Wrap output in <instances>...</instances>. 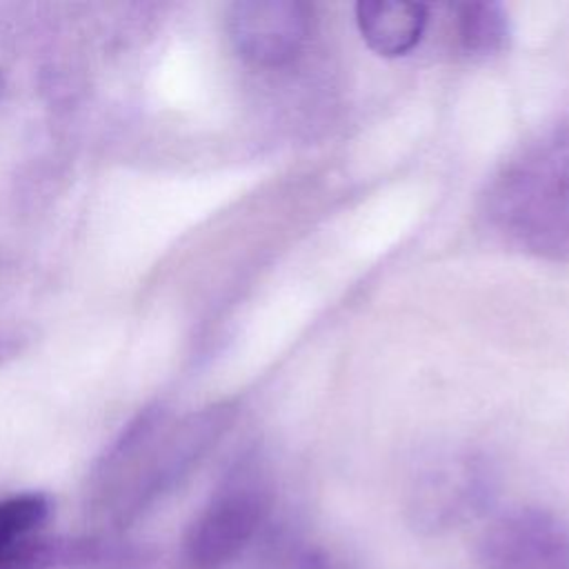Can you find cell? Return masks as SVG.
I'll use <instances>...</instances> for the list:
<instances>
[{
	"label": "cell",
	"mask_w": 569,
	"mask_h": 569,
	"mask_svg": "<svg viewBox=\"0 0 569 569\" xmlns=\"http://www.w3.org/2000/svg\"><path fill=\"white\" fill-rule=\"evenodd\" d=\"M485 211L513 247L569 260V124L538 133L500 167Z\"/></svg>",
	"instance_id": "1"
},
{
	"label": "cell",
	"mask_w": 569,
	"mask_h": 569,
	"mask_svg": "<svg viewBox=\"0 0 569 569\" xmlns=\"http://www.w3.org/2000/svg\"><path fill=\"white\" fill-rule=\"evenodd\" d=\"M273 507V487L256 456L238 460L184 536V553L200 569L233 562L258 538Z\"/></svg>",
	"instance_id": "2"
},
{
	"label": "cell",
	"mask_w": 569,
	"mask_h": 569,
	"mask_svg": "<svg viewBox=\"0 0 569 569\" xmlns=\"http://www.w3.org/2000/svg\"><path fill=\"white\" fill-rule=\"evenodd\" d=\"M493 496V471L471 449H445L418 462L409 487L413 522L445 531L480 516Z\"/></svg>",
	"instance_id": "3"
},
{
	"label": "cell",
	"mask_w": 569,
	"mask_h": 569,
	"mask_svg": "<svg viewBox=\"0 0 569 569\" xmlns=\"http://www.w3.org/2000/svg\"><path fill=\"white\" fill-rule=\"evenodd\" d=\"M311 11L300 0H242L227 11L236 53L260 69L289 64L307 44Z\"/></svg>",
	"instance_id": "4"
},
{
	"label": "cell",
	"mask_w": 569,
	"mask_h": 569,
	"mask_svg": "<svg viewBox=\"0 0 569 569\" xmlns=\"http://www.w3.org/2000/svg\"><path fill=\"white\" fill-rule=\"evenodd\" d=\"M482 569H569V531L549 511L516 507L485 529Z\"/></svg>",
	"instance_id": "5"
},
{
	"label": "cell",
	"mask_w": 569,
	"mask_h": 569,
	"mask_svg": "<svg viewBox=\"0 0 569 569\" xmlns=\"http://www.w3.org/2000/svg\"><path fill=\"white\" fill-rule=\"evenodd\" d=\"M356 22L371 51L385 58L409 53L425 36L429 9L422 2L367 0L356 7Z\"/></svg>",
	"instance_id": "6"
},
{
	"label": "cell",
	"mask_w": 569,
	"mask_h": 569,
	"mask_svg": "<svg viewBox=\"0 0 569 569\" xmlns=\"http://www.w3.org/2000/svg\"><path fill=\"white\" fill-rule=\"evenodd\" d=\"M453 33L467 56H491L507 47L509 18L498 2H465L456 7Z\"/></svg>",
	"instance_id": "7"
},
{
	"label": "cell",
	"mask_w": 569,
	"mask_h": 569,
	"mask_svg": "<svg viewBox=\"0 0 569 569\" xmlns=\"http://www.w3.org/2000/svg\"><path fill=\"white\" fill-rule=\"evenodd\" d=\"M51 513L49 496L24 491L0 500V553L31 540Z\"/></svg>",
	"instance_id": "8"
},
{
	"label": "cell",
	"mask_w": 569,
	"mask_h": 569,
	"mask_svg": "<svg viewBox=\"0 0 569 569\" xmlns=\"http://www.w3.org/2000/svg\"><path fill=\"white\" fill-rule=\"evenodd\" d=\"M69 542L31 538L4 553H0V569H51L69 558Z\"/></svg>",
	"instance_id": "9"
},
{
	"label": "cell",
	"mask_w": 569,
	"mask_h": 569,
	"mask_svg": "<svg viewBox=\"0 0 569 569\" xmlns=\"http://www.w3.org/2000/svg\"><path fill=\"white\" fill-rule=\"evenodd\" d=\"M287 569H351V567L342 558H338L336 553L322 547H302L289 558Z\"/></svg>",
	"instance_id": "10"
},
{
	"label": "cell",
	"mask_w": 569,
	"mask_h": 569,
	"mask_svg": "<svg viewBox=\"0 0 569 569\" xmlns=\"http://www.w3.org/2000/svg\"><path fill=\"white\" fill-rule=\"evenodd\" d=\"M22 347V338L16 331H0V367L16 358Z\"/></svg>",
	"instance_id": "11"
}]
</instances>
